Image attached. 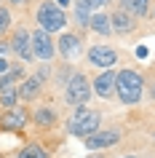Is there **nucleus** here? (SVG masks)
Here are the masks:
<instances>
[{
  "label": "nucleus",
  "mask_w": 155,
  "mask_h": 158,
  "mask_svg": "<svg viewBox=\"0 0 155 158\" xmlns=\"http://www.w3.org/2000/svg\"><path fill=\"white\" fill-rule=\"evenodd\" d=\"M88 158H104V156H102V153H94V156H88Z\"/></svg>",
  "instance_id": "a878e982"
},
{
  "label": "nucleus",
  "mask_w": 155,
  "mask_h": 158,
  "mask_svg": "<svg viewBox=\"0 0 155 158\" xmlns=\"http://www.w3.org/2000/svg\"><path fill=\"white\" fill-rule=\"evenodd\" d=\"M72 3H75V19L86 27L91 22V16H94V11H99L102 6H107L110 0H72Z\"/></svg>",
  "instance_id": "f8f14e48"
},
{
  "label": "nucleus",
  "mask_w": 155,
  "mask_h": 158,
  "mask_svg": "<svg viewBox=\"0 0 155 158\" xmlns=\"http://www.w3.org/2000/svg\"><path fill=\"white\" fill-rule=\"evenodd\" d=\"M8 27H11V14L6 6H0V38L8 32Z\"/></svg>",
  "instance_id": "aec40b11"
},
{
  "label": "nucleus",
  "mask_w": 155,
  "mask_h": 158,
  "mask_svg": "<svg viewBox=\"0 0 155 158\" xmlns=\"http://www.w3.org/2000/svg\"><path fill=\"white\" fill-rule=\"evenodd\" d=\"M110 24H112V32H118V35H128V32H134L137 22H134V16H128L126 11L118 8L112 16H110Z\"/></svg>",
  "instance_id": "ddd939ff"
},
{
  "label": "nucleus",
  "mask_w": 155,
  "mask_h": 158,
  "mask_svg": "<svg viewBox=\"0 0 155 158\" xmlns=\"http://www.w3.org/2000/svg\"><path fill=\"white\" fill-rule=\"evenodd\" d=\"M91 67H102V70H112L118 64V51L110 48V46H91L88 54H86Z\"/></svg>",
  "instance_id": "0eeeda50"
},
{
  "label": "nucleus",
  "mask_w": 155,
  "mask_h": 158,
  "mask_svg": "<svg viewBox=\"0 0 155 158\" xmlns=\"http://www.w3.org/2000/svg\"><path fill=\"white\" fill-rule=\"evenodd\" d=\"M70 3H72V0H56V6H59V8H62V11H64L67 6H70Z\"/></svg>",
  "instance_id": "5701e85b"
},
{
  "label": "nucleus",
  "mask_w": 155,
  "mask_h": 158,
  "mask_svg": "<svg viewBox=\"0 0 155 158\" xmlns=\"http://www.w3.org/2000/svg\"><path fill=\"white\" fill-rule=\"evenodd\" d=\"M8 46H11V51H14V54L22 59V62H30V59H35V56H32V32H27L24 27L14 32V38H11Z\"/></svg>",
  "instance_id": "9d476101"
},
{
  "label": "nucleus",
  "mask_w": 155,
  "mask_h": 158,
  "mask_svg": "<svg viewBox=\"0 0 155 158\" xmlns=\"http://www.w3.org/2000/svg\"><path fill=\"white\" fill-rule=\"evenodd\" d=\"M8 51H11V46L0 40V59H6V54H8Z\"/></svg>",
  "instance_id": "412c9836"
},
{
  "label": "nucleus",
  "mask_w": 155,
  "mask_h": 158,
  "mask_svg": "<svg viewBox=\"0 0 155 158\" xmlns=\"http://www.w3.org/2000/svg\"><path fill=\"white\" fill-rule=\"evenodd\" d=\"M91 94H94V89H91V81L86 78V73H72L70 75V81H67V86H64V102L70 107H83V105H88Z\"/></svg>",
  "instance_id": "20e7f679"
},
{
  "label": "nucleus",
  "mask_w": 155,
  "mask_h": 158,
  "mask_svg": "<svg viewBox=\"0 0 155 158\" xmlns=\"http://www.w3.org/2000/svg\"><path fill=\"white\" fill-rule=\"evenodd\" d=\"M16 158H51V153H48L46 145H40V142H30V145H24V148L16 153Z\"/></svg>",
  "instance_id": "f3484780"
},
{
  "label": "nucleus",
  "mask_w": 155,
  "mask_h": 158,
  "mask_svg": "<svg viewBox=\"0 0 155 158\" xmlns=\"http://www.w3.org/2000/svg\"><path fill=\"white\" fill-rule=\"evenodd\" d=\"M38 24H40V30L43 32H48V35H54V32H64V27H67V14L62 8H59L54 0H43L40 6H38Z\"/></svg>",
  "instance_id": "7ed1b4c3"
},
{
  "label": "nucleus",
  "mask_w": 155,
  "mask_h": 158,
  "mask_svg": "<svg viewBox=\"0 0 155 158\" xmlns=\"http://www.w3.org/2000/svg\"><path fill=\"white\" fill-rule=\"evenodd\" d=\"M88 30H91V32H96V35H110V32H112L110 16H107V14H94L91 22H88Z\"/></svg>",
  "instance_id": "a211bd4d"
},
{
  "label": "nucleus",
  "mask_w": 155,
  "mask_h": 158,
  "mask_svg": "<svg viewBox=\"0 0 155 158\" xmlns=\"http://www.w3.org/2000/svg\"><path fill=\"white\" fill-rule=\"evenodd\" d=\"M120 142V131L118 129H107V131H94L88 134V137H83V145L88 150H107V148H112V145H118Z\"/></svg>",
  "instance_id": "6e6552de"
},
{
  "label": "nucleus",
  "mask_w": 155,
  "mask_h": 158,
  "mask_svg": "<svg viewBox=\"0 0 155 158\" xmlns=\"http://www.w3.org/2000/svg\"><path fill=\"white\" fill-rule=\"evenodd\" d=\"M19 105V86H11V89H3L0 91V107L3 110H11Z\"/></svg>",
  "instance_id": "6ab92c4d"
},
{
  "label": "nucleus",
  "mask_w": 155,
  "mask_h": 158,
  "mask_svg": "<svg viewBox=\"0 0 155 158\" xmlns=\"http://www.w3.org/2000/svg\"><path fill=\"white\" fill-rule=\"evenodd\" d=\"M40 89H43V83L35 78V75H32V78H24V81L19 83V102H32V99H38Z\"/></svg>",
  "instance_id": "4468645a"
},
{
  "label": "nucleus",
  "mask_w": 155,
  "mask_h": 158,
  "mask_svg": "<svg viewBox=\"0 0 155 158\" xmlns=\"http://www.w3.org/2000/svg\"><path fill=\"white\" fill-rule=\"evenodd\" d=\"M120 3V11H126L128 16L134 19H142L150 14V6H147V0H118Z\"/></svg>",
  "instance_id": "dca6fc26"
},
{
  "label": "nucleus",
  "mask_w": 155,
  "mask_h": 158,
  "mask_svg": "<svg viewBox=\"0 0 155 158\" xmlns=\"http://www.w3.org/2000/svg\"><path fill=\"white\" fill-rule=\"evenodd\" d=\"M145 78L137 73V70H118L115 75V97L123 102V105H139L142 97H145Z\"/></svg>",
  "instance_id": "f257e3e1"
},
{
  "label": "nucleus",
  "mask_w": 155,
  "mask_h": 158,
  "mask_svg": "<svg viewBox=\"0 0 155 158\" xmlns=\"http://www.w3.org/2000/svg\"><path fill=\"white\" fill-rule=\"evenodd\" d=\"M150 99H155V83H150Z\"/></svg>",
  "instance_id": "393cba45"
},
{
  "label": "nucleus",
  "mask_w": 155,
  "mask_h": 158,
  "mask_svg": "<svg viewBox=\"0 0 155 158\" xmlns=\"http://www.w3.org/2000/svg\"><path fill=\"white\" fill-rule=\"evenodd\" d=\"M32 56L40 59V62H51L56 56V43H54V38L48 32H43V30L32 32Z\"/></svg>",
  "instance_id": "423d86ee"
},
{
  "label": "nucleus",
  "mask_w": 155,
  "mask_h": 158,
  "mask_svg": "<svg viewBox=\"0 0 155 158\" xmlns=\"http://www.w3.org/2000/svg\"><path fill=\"white\" fill-rule=\"evenodd\" d=\"M30 121L35 126H43V129H51V126L56 123V110L54 107H35L30 113Z\"/></svg>",
  "instance_id": "2eb2a0df"
},
{
  "label": "nucleus",
  "mask_w": 155,
  "mask_h": 158,
  "mask_svg": "<svg viewBox=\"0 0 155 158\" xmlns=\"http://www.w3.org/2000/svg\"><path fill=\"white\" fill-rule=\"evenodd\" d=\"M115 70H102V73L91 81V89L99 99H112L115 97Z\"/></svg>",
  "instance_id": "9b49d317"
},
{
  "label": "nucleus",
  "mask_w": 155,
  "mask_h": 158,
  "mask_svg": "<svg viewBox=\"0 0 155 158\" xmlns=\"http://www.w3.org/2000/svg\"><path fill=\"white\" fill-rule=\"evenodd\" d=\"M56 54L62 59H75V56H80L83 54V40H80V35H75V32H62L59 35V40H56Z\"/></svg>",
  "instance_id": "1a4fd4ad"
},
{
  "label": "nucleus",
  "mask_w": 155,
  "mask_h": 158,
  "mask_svg": "<svg viewBox=\"0 0 155 158\" xmlns=\"http://www.w3.org/2000/svg\"><path fill=\"white\" fill-rule=\"evenodd\" d=\"M99 126H102V115H99V110H91L88 105H83V107H75V113L70 115L67 121V131L72 134V137H88V134L99 131Z\"/></svg>",
  "instance_id": "f03ea898"
},
{
  "label": "nucleus",
  "mask_w": 155,
  "mask_h": 158,
  "mask_svg": "<svg viewBox=\"0 0 155 158\" xmlns=\"http://www.w3.org/2000/svg\"><path fill=\"white\" fill-rule=\"evenodd\" d=\"M123 158H137V156H123Z\"/></svg>",
  "instance_id": "bb28decb"
},
{
  "label": "nucleus",
  "mask_w": 155,
  "mask_h": 158,
  "mask_svg": "<svg viewBox=\"0 0 155 158\" xmlns=\"http://www.w3.org/2000/svg\"><path fill=\"white\" fill-rule=\"evenodd\" d=\"M11 3H16V6H27V3H32V0H11Z\"/></svg>",
  "instance_id": "b1692460"
},
{
  "label": "nucleus",
  "mask_w": 155,
  "mask_h": 158,
  "mask_svg": "<svg viewBox=\"0 0 155 158\" xmlns=\"http://www.w3.org/2000/svg\"><path fill=\"white\" fill-rule=\"evenodd\" d=\"M8 70H11V64H8V62H6V59H0V75H6V73H8Z\"/></svg>",
  "instance_id": "4be33fe9"
},
{
  "label": "nucleus",
  "mask_w": 155,
  "mask_h": 158,
  "mask_svg": "<svg viewBox=\"0 0 155 158\" xmlns=\"http://www.w3.org/2000/svg\"><path fill=\"white\" fill-rule=\"evenodd\" d=\"M27 123H30V110L22 107V105H16V107L3 110V113H0V131L16 134V131H22Z\"/></svg>",
  "instance_id": "39448f33"
}]
</instances>
